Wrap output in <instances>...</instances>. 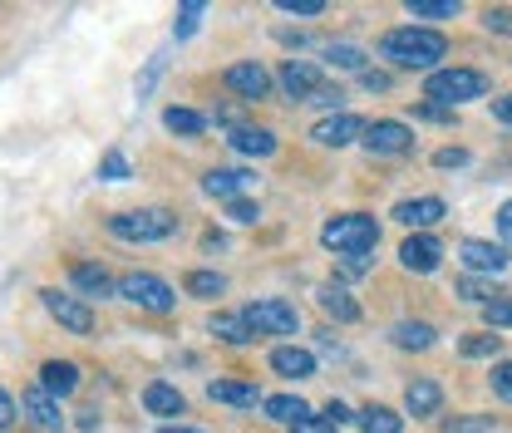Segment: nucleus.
<instances>
[{
	"label": "nucleus",
	"instance_id": "37998d69",
	"mask_svg": "<svg viewBox=\"0 0 512 433\" xmlns=\"http://www.w3.org/2000/svg\"><path fill=\"white\" fill-rule=\"evenodd\" d=\"M286 15H320L325 10V0H276Z\"/></svg>",
	"mask_w": 512,
	"mask_h": 433
},
{
	"label": "nucleus",
	"instance_id": "a878e982",
	"mask_svg": "<svg viewBox=\"0 0 512 433\" xmlns=\"http://www.w3.org/2000/svg\"><path fill=\"white\" fill-rule=\"evenodd\" d=\"M394 345H399V350H429V345H434V325H424V320H399V325H394Z\"/></svg>",
	"mask_w": 512,
	"mask_h": 433
},
{
	"label": "nucleus",
	"instance_id": "f03ea898",
	"mask_svg": "<svg viewBox=\"0 0 512 433\" xmlns=\"http://www.w3.org/2000/svg\"><path fill=\"white\" fill-rule=\"evenodd\" d=\"M320 242L335 251V256H370V251L380 247V222L365 217V212H345V217H335V222L320 227Z\"/></svg>",
	"mask_w": 512,
	"mask_h": 433
},
{
	"label": "nucleus",
	"instance_id": "423d86ee",
	"mask_svg": "<svg viewBox=\"0 0 512 433\" xmlns=\"http://www.w3.org/2000/svg\"><path fill=\"white\" fill-rule=\"evenodd\" d=\"M119 296H128L133 306L153 310V315H168L173 310V286L168 281H158V276H148V271H133L119 281Z\"/></svg>",
	"mask_w": 512,
	"mask_h": 433
},
{
	"label": "nucleus",
	"instance_id": "8fccbe9b",
	"mask_svg": "<svg viewBox=\"0 0 512 433\" xmlns=\"http://www.w3.org/2000/svg\"><path fill=\"white\" fill-rule=\"evenodd\" d=\"M340 271H345V276H365V271H370V256H345Z\"/></svg>",
	"mask_w": 512,
	"mask_h": 433
},
{
	"label": "nucleus",
	"instance_id": "4c0bfd02",
	"mask_svg": "<svg viewBox=\"0 0 512 433\" xmlns=\"http://www.w3.org/2000/svg\"><path fill=\"white\" fill-rule=\"evenodd\" d=\"M197 20H202V5L192 0V5H183V10H178V20H173V35H178V40H188L192 30H197Z\"/></svg>",
	"mask_w": 512,
	"mask_h": 433
},
{
	"label": "nucleus",
	"instance_id": "58836bf2",
	"mask_svg": "<svg viewBox=\"0 0 512 433\" xmlns=\"http://www.w3.org/2000/svg\"><path fill=\"white\" fill-rule=\"evenodd\" d=\"M99 178H109V183H124V178H128V158H124V153H104V163H99Z\"/></svg>",
	"mask_w": 512,
	"mask_h": 433
},
{
	"label": "nucleus",
	"instance_id": "79ce46f5",
	"mask_svg": "<svg viewBox=\"0 0 512 433\" xmlns=\"http://www.w3.org/2000/svg\"><path fill=\"white\" fill-rule=\"evenodd\" d=\"M311 104H320V109H340V104H345V89H335V84H320L316 94H311Z\"/></svg>",
	"mask_w": 512,
	"mask_h": 433
},
{
	"label": "nucleus",
	"instance_id": "6e6552de",
	"mask_svg": "<svg viewBox=\"0 0 512 433\" xmlns=\"http://www.w3.org/2000/svg\"><path fill=\"white\" fill-rule=\"evenodd\" d=\"M365 148L370 153H384V158H394V153H409L414 148V133L404 124H394V119H380V124L365 128Z\"/></svg>",
	"mask_w": 512,
	"mask_h": 433
},
{
	"label": "nucleus",
	"instance_id": "5fc2aeb1",
	"mask_svg": "<svg viewBox=\"0 0 512 433\" xmlns=\"http://www.w3.org/2000/svg\"><path fill=\"white\" fill-rule=\"evenodd\" d=\"M158 74H163V60H153V64H148V74H143V79H138V94H148V89H153V79H158Z\"/></svg>",
	"mask_w": 512,
	"mask_h": 433
},
{
	"label": "nucleus",
	"instance_id": "cd10ccee",
	"mask_svg": "<svg viewBox=\"0 0 512 433\" xmlns=\"http://www.w3.org/2000/svg\"><path fill=\"white\" fill-rule=\"evenodd\" d=\"M261 404H266V414H271L276 424H296L301 414H311V409H306L301 399H291V394H271V399H261Z\"/></svg>",
	"mask_w": 512,
	"mask_h": 433
},
{
	"label": "nucleus",
	"instance_id": "ea45409f",
	"mask_svg": "<svg viewBox=\"0 0 512 433\" xmlns=\"http://www.w3.org/2000/svg\"><path fill=\"white\" fill-rule=\"evenodd\" d=\"M291 433H335V424H330L325 414H301V419L291 424Z\"/></svg>",
	"mask_w": 512,
	"mask_h": 433
},
{
	"label": "nucleus",
	"instance_id": "9b49d317",
	"mask_svg": "<svg viewBox=\"0 0 512 433\" xmlns=\"http://www.w3.org/2000/svg\"><path fill=\"white\" fill-rule=\"evenodd\" d=\"M399 261L409 266V271H419V276H429V271H439V261H444V247L429 237V232H414L404 247H399Z\"/></svg>",
	"mask_w": 512,
	"mask_h": 433
},
{
	"label": "nucleus",
	"instance_id": "6e6d98bb",
	"mask_svg": "<svg viewBox=\"0 0 512 433\" xmlns=\"http://www.w3.org/2000/svg\"><path fill=\"white\" fill-rule=\"evenodd\" d=\"M158 433H202V429H192V424H163Z\"/></svg>",
	"mask_w": 512,
	"mask_h": 433
},
{
	"label": "nucleus",
	"instance_id": "20e7f679",
	"mask_svg": "<svg viewBox=\"0 0 512 433\" xmlns=\"http://www.w3.org/2000/svg\"><path fill=\"white\" fill-rule=\"evenodd\" d=\"M109 232L119 242H168L178 232V217L163 212V207H143V212H119L109 217Z\"/></svg>",
	"mask_w": 512,
	"mask_h": 433
},
{
	"label": "nucleus",
	"instance_id": "393cba45",
	"mask_svg": "<svg viewBox=\"0 0 512 433\" xmlns=\"http://www.w3.org/2000/svg\"><path fill=\"white\" fill-rule=\"evenodd\" d=\"M74 286H79L84 296H109V291H114V276H109L104 266H89V261H79V266H74Z\"/></svg>",
	"mask_w": 512,
	"mask_h": 433
},
{
	"label": "nucleus",
	"instance_id": "c756f323",
	"mask_svg": "<svg viewBox=\"0 0 512 433\" xmlns=\"http://www.w3.org/2000/svg\"><path fill=\"white\" fill-rule=\"evenodd\" d=\"M409 15H419V20H453L458 0H409Z\"/></svg>",
	"mask_w": 512,
	"mask_h": 433
},
{
	"label": "nucleus",
	"instance_id": "7c9ffc66",
	"mask_svg": "<svg viewBox=\"0 0 512 433\" xmlns=\"http://www.w3.org/2000/svg\"><path fill=\"white\" fill-rule=\"evenodd\" d=\"M458 350H463L468 360H493V355L503 350V335H468Z\"/></svg>",
	"mask_w": 512,
	"mask_h": 433
},
{
	"label": "nucleus",
	"instance_id": "603ef678",
	"mask_svg": "<svg viewBox=\"0 0 512 433\" xmlns=\"http://www.w3.org/2000/svg\"><path fill=\"white\" fill-rule=\"evenodd\" d=\"M10 419H15V399L0 389V429H10Z\"/></svg>",
	"mask_w": 512,
	"mask_h": 433
},
{
	"label": "nucleus",
	"instance_id": "c85d7f7f",
	"mask_svg": "<svg viewBox=\"0 0 512 433\" xmlns=\"http://www.w3.org/2000/svg\"><path fill=\"white\" fill-rule=\"evenodd\" d=\"M183 286H188V296H202V301H212V296H222V291H227V281H222L217 271H192Z\"/></svg>",
	"mask_w": 512,
	"mask_h": 433
},
{
	"label": "nucleus",
	"instance_id": "5701e85b",
	"mask_svg": "<svg viewBox=\"0 0 512 433\" xmlns=\"http://www.w3.org/2000/svg\"><path fill=\"white\" fill-rule=\"evenodd\" d=\"M355 424H360V433H404V419L394 409H384V404H365L355 414Z\"/></svg>",
	"mask_w": 512,
	"mask_h": 433
},
{
	"label": "nucleus",
	"instance_id": "2eb2a0df",
	"mask_svg": "<svg viewBox=\"0 0 512 433\" xmlns=\"http://www.w3.org/2000/svg\"><path fill=\"white\" fill-rule=\"evenodd\" d=\"M404 404H409L414 419H434V414L444 409V389H439L434 379H414V384L404 389Z\"/></svg>",
	"mask_w": 512,
	"mask_h": 433
},
{
	"label": "nucleus",
	"instance_id": "09e8293b",
	"mask_svg": "<svg viewBox=\"0 0 512 433\" xmlns=\"http://www.w3.org/2000/svg\"><path fill=\"white\" fill-rule=\"evenodd\" d=\"M325 419H330V424H335V429H340V424H350V419H355V414H350V409H345V404H340V399H330V404H325Z\"/></svg>",
	"mask_w": 512,
	"mask_h": 433
},
{
	"label": "nucleus",
	"instance_id": "49530a36",
	"mask_svg": "<svg viewBox=\"0 0 512 433\" xmlns=\"http://www.w3.org/2000/svg\"><path fill=\"white\" fill-rule=\"evenodd\" d=\"M227 212L237 217V222H256L261 212H256V202H247V197H237V202H227Z\"/></svg>",
	"mask_w": 512,
	"mask_h": 433
},
{
	"label": "nucleus",
	"instance_id": "ddd939ff",
	"mask_svg": "<svg viewBox=\"0 0 512 433\" xmlns=\"http://www.w3.org/2000/svg\"><path fill=\"white\" fill-rule=\"evenodd\" d=\"M444 202L439 197H409V202H399L394 207V217L404 222V227H414V232H429L434 222H444Z\"/></svg>",
	"mask_w": 512,
	"mask_h": 433
},
{
	"label": "nucleus",
	"instance_id": "aec40b11",
	"mask_svg": "<svg viewBox=\"0 0 512 433\" xmlns=\"http://www.w3.org/2000/svg\"><path fill=\"white\" fill-rule=\"evenodd\" d=\"M247 183H252V178L237 173V168H212V173L202 178V192H207V197H222V202H237Z\"/></svg>",
	"mask_w": 512,
	"mask_h": 433
},
{
	"label": "nucleus",
	"instance_id": "a18cd8bd",
	"mask_svg": "<svg viewBox=\"0 0 512 433\" xmlns=\"http://www.w3.org/2000/svg\"><path fill=\"white\" fill-rule=\"evenodd\" d=\"M434 163H439V168H463V163H468V153H463V148H439V153H434Z\"/></svg>",
	"mask_w": 512,
	"mask_h": 433
},
{
	"label": "nucleus",
	"instance_id": "a19ab883",
	"mask_svg": "<svg viewBox=\"0 0 512 433\" xmlns=\"http://www.w3.org/2000/svg\"><path fill=\"white\" fill-rule=\"evenodd\" d=\"M493 389H498V399H508L512 404V360L493 365Z\"/></svg>",
	"mask_w": 512,
	"mask_h": 433
},
{
	"label": "nucleus",
	"instance_id": "a211bd4d",
	"mask_svg": "<svg viewBox=\"0 0 512 433\" xmlns=\"http://www.w3.org/2000/svg\"><path fill=\"white\" fill-rule=\"evenodd\" d=\"M40 389H45L50 399H64V394L79 389V370H74L69 360H50V365H40Z\"/></svg>",
	"mask_w": 512,
	"mask_h": 433
},
{
	"label": "nucleus",
	"instance_id": "39448f33",
	"mask_svg": "<svg viewBox=\"0 0 512 433\" xmlns=\"http://www.w3.org/2000/svg\"><path fill=\"white\" fill-rule=\"evenodd\" d=\"M242 320H247L252 340L256 335H296V306L291 301H252L242 310Z\"/></svg>",
	"mask_w": 512,
	"mask_h": 433
},
{
	"label": "nucleus",
	"instance_id": "0eeeda50",
	"mask_svg": "<svg viewBox=\"0 0 512 433\" xmlns=\"http://www.w3.org/2000/svg\"><path fill=\"white\" fill-rule=\"evenodd\" d=\"M40 301H45V310L60 320L69 335H89V330H94V310L84 306V301L64 296V291H55V286H50V291H40Z\"/></svg>",
	"mask_w": 512,
	"mask_h": 433
},
{
	"label": "nucleus",
	"instance_id": "f257e3e1",
	"mask_svg": "<svg viewBox=\"0 0 512 433\" xmlns=\"http://www.w3.org/2000/svg\"><path fill=\"white\" fill-rule=\"evenodd\" d=\"M380 55L399 69H434L448 55V40L439 30H424V25H404V30H389L380 40Z\"/></svg>",
	"mask_w": 512,
	"mask_h": 433
},
{
	"label": "nucleus",
	"instance_id": "f8f14e48",
	"mask_svg": "<svg viewBox=\"0 0 512 433\" xmlns=\"http://www.w3.org/2000/svg\"><path fill=\"white\" fill-rule=\"evenodd\" d=\"M320 84H325V79H320V69L311 60H286L281 64V89H286L291 99H306V104H311V94H316Z\"/></svg>",
	"mask_w": 512,
	"mask_h": 433
},
{
	"label": "nucleus",
	"instance_id": "c9c22d12",
	"mask_svg": "<svg viewBox=\"0 0 512 433\" xmlns=\"http://www.w3.org/2000/svg\"><path fill=\"white\" fill-rule=\"evenodd\" d=\"M458 291H463V301H473V306H488V301H498V296H503L498 286H483V281H473V276H468V281H458Z\"/></svg>",
	"mask_w": 512,
	"mask_h": 433
},
{
	"label": "nucleus",
	"instance_id": "f3484780",
	"mask_svg": "<svg viewBox=\"0 0 512 433\" xmlns=\"http://www.w3.org/2000/svg\"><path fill=\"white\" fill-rule=\"evenodd\" d=\"M271 370L286 374V379H311L316 374V355L296 350V345H281V350H271Z\"/></svg>",
	"mask_w": 512,
	"mask_h": 433
},
{
	"label": "nucleus",
	"instance_id": "dca6fc26",
	"mask_svg": "<svg viewBox=\"0 0 512 433\" xmlns=\"http://www.w3.org/2000/svg\"><path fill=\"white\" fill-rule=\"evenodd\" d=\"M458 256H463V266H468V271H493V276H498V271H508V251L493 247V242H463Z\"/></svg>",
	"mask_w": 512,
	"mask_h": 433
},
{
	"label": "nucleus",
	"instance_id": "2f4dec72",
	"mask_svg": "<svg viewBox=\"0 0 512 433\" xmlns=\"http://www.w3.org/2000/svg\"><path fill=\"white\" fill-rule=\"evenodd\" d=\"M163 124L173 128V133H183V138H192V133H202V128H207V119H202V114H192V109H168V114H163Z\"/></svg>",
	"mask_w": 512,
	"mask_h": 433
},
{
	"label": "nucleus",
	"instance_id": "412c9836",
	"mask_svg": "<svg viewBox=\"0 0 512 433\" xmlns=\"http://www.w3.org/2000/svg\"><path fill=\"white\" fill-rule=\"evenodd\" d=\"M143 409H148V414H163V419H173V414H183L188 404H183V394H178L173 384L153 379V384L143 389Z\"/></svg>",
	"mask_w": 512,
	"mask_h": 433
},
{
	"label": "nucleus",
	"instance_id": "7ed1b4c3",
	"mask_svg": "<svg viewBox=\"0 0 512 433\" xmlns=\"http://www.w3.org/2000/svg\"><path fill=\"white\" fill-rule=\"evenodd\" d=\"M488 94V74H478V69H434L429 79H424V99H434V104H463V99H483Z\"/></svg>",
	"mask_w": 512,
	"mask_h": 433
},
{
	"label": "nucleus",
	"instance_id": "de8ad7c7",
	"mask_svg": "<svg viewBox=\"0 0 512 433\" xmlns=\"http://www.w3.org/2000/svg\"><path fill=\"white\" fill-rule=\"evenodd\" d=\"M360 84H365L370 94H384V89H389V74H380V69H365V74H360Z\"/></svg>",
	"mask_w": 512,
	"mask_h": 433
},
{
	"label": "nucleus",
	"instance_id": "b1692460",
	"mask_svg": "<svg viewBox=\"0 0 512 433\" xmlns=\"http://www.w3.org/2000/svg\"><path fill=\"white\" fill-rule=\"evenodd\" d=\"M316 301H320V310H325L330 320H340V325H350V320H360V306H355V301H350V296H345L340 286H325V291H320Z\"/></svg>",
	"mask_w": 512,
	"mask_h": 433
},
{
	"label": "nucleus",
	"instance_id": "473e14b6",
	"mask_svg": "<svg viewBox=\"0 0 512 433\" xmlns=\"http://www.w3.org/2000/svg\"><path fill=\"white\" fill-rule=\"evenodd\" d=\"M325 60L335 64V69H355V74H365V50H355V45H330Z\"/></svg>",
	"mask_w": 512,
	"mask_h": 433
},
{
	"label": "nucleus",
	"instance_id": "9d476101",
	"mask_svg": "<svg viewBox=\"0 0 512 433\" xmlns=\"http://www.w3.org/2000/svg\"><path fill=\"white\" fill-rule=\"evenodd\" d=\"M20 414L35 424V429H45V433H55L64 429V414H60V399H50L45 389H25L20 394Z\"/></svg>",
	"mask_w": 512,
	"mask_h": 433
},
{
	"label": "nucleus",
	"instance_id": "c03bdc74",
	"mask_svg": "<svg viewBox=\"0 0 512 433\" xmlns=\"http://www.w3.org/2000/svg\"><path fill=\"white\" fill-rule=\"evenodd\" d=\"M414 114H419V119H429V124H453V109H444V104H419Z\"/></svg>",
	"mask_w": 512,
	"mask_h": 433
},
{
	"label": "nucleus",
	"instance_id": "4be33fe9",
	"mask_svg": "<svg viewBox=\"0 0 512 433\" xmlns=\"http://www.w3.org/2000/svg\"><path fill=\"white\" fill-rule=\"evenodd\" d=\"M207 394L217 404H232V409H256L261 404V389L256 384H237V379H217V384H207Z\"/></svg>",
	"mask_w": 512,
	"mask_h": 433
},
{
	"label": "nucleus",
	"instance_id": "e433bc0d",
	"mask_svg": "<svg viewBox=\"0 0 512 433\" xmlns=\"http://www.w3.org/2000/svg\"><path fill=\"white\" fill-rule=\"evenodd\" d=\"M483 25H488L493 35H512V10L508 5H488V10H483Z\"/></svg>",
	"mask_w": 512,
	"mask_h": 433
},
{
	"label": "nucleus",
	"instance_id": "bb28decb",
	"mask_svg": "<svg viewBox=\"0 0 512 433\" xmlns=\"http://www.w3.org/2000/svg\"><path fill=\"white\" fill-rule=\"evenodd\" d=\"M212 335L227 340V345H247V340H252V330H247L242 315H212Z\"/></svg>",
	"mask_w": 512,
	"mask_h": 433
},
{
	"label": "nucleus",
	"instance_id": "6ab92c4d",
	"mask_svg": "<svg viewBox=\"0 0 512 433\" xmlns=\"http://www.w3.org/2000/svg\"><path fill=\"white\" fill-rule=\"evenodd\" d=\"M227 143H232L237 153H247V158H271V153H276V138H271L266 128H252V124H237Z\"/></svg>",
	"mask_w": 512,
	"mask_h": 433
},
{
	"label": "nucleus",
	"instance_id": "3c124183",
	"mask_svg": "<svg viewBox=\"0 0 512 433\" xmlns=\"http://www.w3.org/2000/svg\"><path fill=\"white\" fill-rule=\"evenodd\" d=\"M498 232H503V242H512V202L498 207Z\"/></svg>",
	"mask_w": 512,
	"mask_h": 433
},
{
	"label": "nucleus",
	"instance_id": "864d4df0",
	"mask_svg": "<svg viewBox=\"0 0 512 433\" xmlns=\"http://www.w3.org/2000/svg\"><path fill=\"white\" fill-rule=\"evenodd\" d=\"M493 119H503V124H512V94H503V99H493Z\"/></svg>",
	"mask_w": 512,
	"mask_h": 433
},
{
	"label": "nucleus",
	"instance_id": "72a5a7b5",
	"mask_svg": "<svg viewBox=\"0 0 512 433\" xmlns=\"http://www.w3.org/2000/svg\"><path fill=\"white\" fill-rule=\"evenodd\" d=\"M493 429H498V419H493V414H468V419L444 424V433H493Z\"/></svg>",
	"mask_w": 512,
	"mask_h": 433
},
{
	"label": "nucleus",
	"instance_id": "1a4fd4ad",
	"mask_svg": "<svg viewBox=\"0 0 512 433\" xmlns=\"http://www.w3.org/2000/svg\"><path fill=\"white\" fill-rule=\"evenodd\" d=\"M365 119H355V114H330V119H320L311 128V138L325 143V148H345V143H355V138H365Z\"/></svg>",
	"mask_w": 512,
	"mask_h": 433
},
{
	"label": "nucleus",
	"instance_id": "4468645a",
	"mask_svg": "<svg viewBox=\"0 0 512 433\" xmlns=\"http://www.w3.org/2000/svg\"><path fill=\"white\" fill-rule=\"evenodd\" d=\"M227 89L242 94V99H266L271 94V74L261 64H232L227 69Z\"/></svg>",
	"mask_w": 512,
	"mask_h": 433
},
{
	"label": "nucleus",
	"instance_id": "f704fd0d",
	"mask_svg": "<svg viewBox=\"0 0 512 433\" xmlns=\"http://www.w3.org/2000/svg\"><path fill=\"white\" fill-rule=\"evenodd\" d=\"M483 320H488V330H508V325H512V296L488 301V306H483Z\"/></svg>",
	"mask_w": 512,
	"mask_h": 433
}]
</instances>
